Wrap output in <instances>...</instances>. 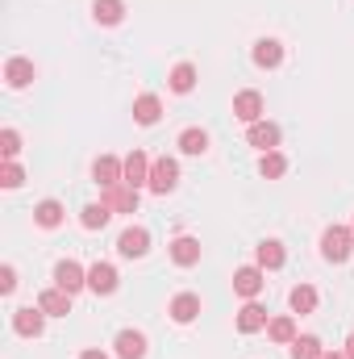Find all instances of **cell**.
Wrapping results in <instances>:
<instances>
[{
	"label": "cell",
	"instance_id": "d4e9b609",
	"mask_svg": "<svg viewBox=\"0 0 354 359\" xmlns=\"http://www.w3.org/2000/svg\"><path fill=\"white\" fill-rule=\"evenodd\" d=\"M288 305H292L296 313H313V309H317V288H313V284H296L292 297H288Z\"/></svg>",
	"mask_w": 354,
	"mask_h": 359
},
{
	"label": "cell",
	"instance_id": "7402d4cb",
	"mask_svg": "<svg viewBox=\"0 0 354 359\" xmlns=\"http://www.w3.org/2000/svg\"><path fill=\"white\" fill-rule=\"evenodd\" d=\"M171 259H176L179 268H196L200 264V243L196 238H176L171 243Z\"/></svg>",
	"mask_w": 354,
	"mask_h": 359
},
{
	"label": "cell",
	"instance_id": "1f68e13d",
	"mask_svg": "<svg viewBox=\"0 0 354 359\" xmlns=\"http://www.w3.org/2000/svg\"><path fill=\"white\" fill-rule=\"evenodd\" d=\"M0 184H4V188H21V184H25V172H21L13 159H4V168H0Z\"/></svg>",
	"mask_w": 354,
	"mask_h": 359
},
{
	"label": "cell",
	"instance_id": "f1b7e54d",
	"mask_svg": "<svg viewBox=\"0 0 354 359\" xmlns=\"http://www.w3.org/2000/svg\"><path fill=\"white\" fill-rule=\"evenodd\" d=\"M267 334H271V343H288V347H292L296 322H292V318H275V322H267Z\"/></svg>",
	"mask_w": 354,
	"mask_h": 359
},
{
	"label": "cell",
	"instance_id": "7a4b0ae2",
	"mask_svg": "<svg viewBox=\"0 0 354 359\" xmlns=\"http://www.w3.org/2000/svg\"><path fill=\"white\" fill-rule=\"evenodd\" d=\"M176 184H179V163H176V159H167V155H163V159H155V163H150V184H146L150 192L167 196Z\"/></svg>",
	"mask_w": 354,
	"mask_h": 359
},
{
	"label": "cell",
	"instance_id": "ffe728a7",
	"mask_svg": "<svg viewBox=\"0 0 354 359\" xmlns=\"http://www.w3.org/2000/svg\"><path fill=\"white\" fill-rule=\"evenodd\" d=\"M255 259H259V268H263V271H275V268H283V259H288V251H283V243H275V238H267V243H259V251H255Z\"/></svg>",
	"mask_w": 354,
	"mask_h": 359
},
{
	"label": "cell",
	"instance_id": "6da1fadb",
	"mask_svg": "<svg viewBox=\"0 0 354 359\" xmlns=\"http://www.w3.org/2000/svg\"><path fill=\"white\" fill-rule=\"evenodd\" d=\"M354 251V230L346 226H330L325 234H321V255L330 259V264H346Z\"/></svg>",
	"mask_w": 354,
	"mask_h": 359
},
{
	"label": "cell",
	"instance_id": "e575fe53",
	"mask_svg": "<svg viewBox=\"0 0 354 359\" xmlns=\"http://www.w3.org/2000/svg\"><path fill=\"white\" fill-rule=\"evenodd\" d=\"M321 359H346V351H325Z\"/></svg>",
	"mask_w": 354,
	"mask_h": 359
},
{
	"label": "cell",
	"instance_id": "9a60e30c",
	"mask_svg": "<svg viewBox=\"0 0 354 359\" xmlns=\"http://www.w3.org/2000/svg\"><path fill=\"white\" fill-rule=\"evenodd\" d=\"M125 184H129V188H142V184H150V159H146L142 151L125 155Z\"/></svg>",
	"mask_w": 354,
	"mask_h": 359
},
{
	"label": "cell",
	"instance_id": "7c38bea8",
	"mask_svg": "<svg viewBox=\"0 0 354 359\" xmlns=\"http://www.w3.org/2000/svg\"><path fill=\"white\" fill-rule=\"evenodd\" d=\"M159 117H163V100H159L155 92H142V96L134 100V121H138V126H155Z\"/></svg>",
	"mask_w": 354,
	"mask_h": 359
},
{
	"label": "cell",
	"instance_id": "5bb4252c",
	"mask_svg": "<svg viewBox=\"0 0 354 359\" xmlns=\"http://www.w3.org/2000/svg\"><path fill=\"white\" fill-rule=\"evenodd\" d=\"M113 347H117V359H146V334H138V330H121Z\"/></svg>",
	"mask_w": 354,
	"mask_h": 359
},
{
	"label": "cell",
	"instance_id": "d590c367",
	"mask_svg": "<svg viewBox=\"0 0 354 359\" xmlns=\"http://www.w3.org/2000/svg\"><path fill=\"white\" fill-rule=\"evenodd\" d=\"M346 359H354V334L346 339Z\"/></svg>",
	"mask_w": 354,
	"mask_h": 359
},
{
	"label": "cell",
	"instance_id": "83f0119b",
	"mask_svg": "<svg viewBox=\"0 0 354 359\" xmlns=\"http://www.w3.org/2000/svg\"><path fill=\"white\" fill-rule=\"evenodd\" d=\"M179 151L183 155H204L208 151V134L204 130H183L179 134Z\"/></svg>",
	"mask_w": 354,
	"mask_h": 359
},
{
	"label": "cell",
	"instance_id": "5b68a950",
	"mask_svg": "<svg viewBox=\"0 0 354 359\" xmlns=\"http://www.w3.org/2000/svg\"><path fill=\"white\" fill-rule=\"evenodd\" d=\"M92 180L100 188H113V184H125V159H113V155H100L92 163Z\"/></svg>",
	"mask_w": 354,
	"mask_h": 359
},
{
	"label": "cell",
	"instance_id": "ac0fdd59",
	"mask_svg": "<svg viewBox=\"0 0 354 359\" xmlns=\"http://www.w3.org/2000/svg\"><path fill=\"white\" fill-rule=\"evenodd\" d=\"M4 80H8V88H29L34 84V63L29 59H8L4 63Z\"/></svg>",
	"mask_w": 354,
	"mask_h": 359
},
{
	"label": "cell",
	"instance_id": "44dd1931",
	"mask_svg": "<svg viewBox=\"0 0 354 359\" xmlns=\"http://www.w3.org/2000/svg\"><path fill=\"white\" fill-rule=\"evenodd\" d=\"M92 17H96L100 25H121L125 0H92Z\"/></svg>",
	"mask_w": 354,
	"mask_h": 359
},
{
	"label": "cell",
	"instance_id": "d6a6232c",
	"mask_svg": "<svg viewBox=\"0 0 354 359\" xmlns=\"http://www.w3.org/2000/svg\"><path fill=\"white\" fill-rule=\"evenodd\" d=\"M13 288H17V271L4 264V268H0V292H13Z\"/></svg>",
	"mask_w": 354,
	"mask_h": 359
},
{
	"label": "cell",
	"instance_id": "3957f363",
	"mask_svg": "<svg viewBox=\"0 0 354 359\" xmlns=\"http://www.w3.org/2000/svg\"><path fill=\"white\" fill-rule=\"evenodd\" d=\"M117 251H121L125 259H142V255L150 251V230H146V226H129V230H121Z\"/></svg>",
	"mask_w": 354,
	"mask_h": 359
},
{
	"label": "cell",
	"instance_id": "8fae6325",
	"mask_svg": "<svg viewBox=\"0 0 354 359\" xmlns=\"http://www.w3.org/2000/svg\"><path fill=\"white\" fill-rule=\"evenodd\" d=\"M246 142H250V147H259V151H275V147H279V126H275V121H255V126H250V130H246Z\"/></svg>",
	"mask_w": 354,
	"mask_h": 359
},
{
	"label": "cell",
	"instance_id": "4316f807",
	"mask_svg": "<svg viewBox=\"0 0 354 359\" xmlns=\"http://www.w3.org/2000/svg\"><path fill=\"white\" fill-rule=\"evenodd\" d=\"M167 84H171V92H192L196 88V67H192V63H176Z\"/></svg>",
	"mask_w": 354,
	"mask_h": 359
},
{
	"label": "cell",
	"instance_id": "30bf717a",
	"mask_svg": "<svg viewBox=\"0 0 354 359\" xmlns=\"http://www.w3.org/2000/svg\"><path fill=\"white\" fill-rule=\"evenodd\" d=\"M88 288L96 292V297L117 292V268H113V264H92L88 268Z\"/></svg>",
	"mask_w": 354,
	"mask_h": 359
},
{
	"label": "cell",
	"instance_id": "f546056e",
	"mask_svg": "<svg viewBox=\"0 0 354 359\" xmlns=\"http://www.w3.org/2000/svg\"><path fill=\"white\" fill-rule=\"evenodd\" d=\"M259 172H263L267 180H279L283 172H288V159H283L279 151H267L263 159H259Z\"/></svg>",
	"mask_w": 354,
	"mask_h": 359
},
{
	"label": "cell",
	"instance_id": "277c9868",
	"mask_svg": "<svg viewBox=\"0 0 354 359\" xmlns=\"http://www.w3.org/2000/svg\"><path fill=\"white\" fill-rule=\"evenodd\" d=\"M55 288H63V292H80V288H88V271L80 268L76 259H63L59 268H55Z\"/></svg>",
	"mask_w": 354,
	"mask_h": 359
},
{
	"label": "cell",
	"instance_id": "4fadbf2b",
	"mask_svg": "<svg viewBox=\"0 0 354 359\" xmlns=\"http://www.w3.org/2000/svg\"><path fill=\"white\" fill-rule=\"evenodd\" d=\"M38 309H46V318H67V313H71V292L46 288V292L38 297Z\"/></svg>",
	"mask_w": 354,
	"mask_h": 359
},
{
	"label": "cell",
	"instance_id": "836d02e7",
	"mask_svg": "<svg viewBox=\"0 0 354 359\" xmlns=\"http://www.w3.org/2000/svg\"><path fill=\"white\" fill-rule=\"evenodd\" d=\"M80 359H108V355H104V351H84Z\"/></svg>",
	"mask_w": 354,
	"mask_h": 359
},
{
	"label": "cell",
	"instance_id": "cb8c5ba5",
	"mask_svg": "<svg viewBox=\"0 0 354 359\" xmlns=\"http://www.w3.org/2000/svg\"><path fill=\"white\" fill-rule=\"evenodd\" d=\"M321 355H325V347H321L317 334H296L292 339V359H321Z\"/></svg>",
	"mask_w": 354,
	"mask_h": 359
},
{
	"label": "cell",
	"instance_id": "e0dca14e",
	"mask_svg": "<svg viewBox=\"0 0 354 359\" xmlns=\"http://www.w3.org/2000/svg\"><path fill=\"white\" fill-rule=\"evenodd\" d=\"M263 326H267V309L259 301H246V305L238 309V330H242V334H255V330H263Z\"/></svg>",
	"mask_w": 354,
	"mask_h": 359
},
{
	"label": "cell",
	"instance_id": "52a82bcc",
	"mask_svg": "<svg viewBox=\"0 0 354 359\" xmlns=\"http://www.w3.org/2000/svg\"><path fill=\"white\" fill-rule=\"evenodd\" d=\"M42 326H46V309H13V330L21 334V339H38L42 334Z\"/></svg>",
	"mask_w": 354,
	"mask_h": 359
},
{
	"label": "cell",
	"instance_id": "8992f818",
	"mask_svg": "<svg viewBox=\"0 0 354 359\" xmlns=\"http://www.w3.org/2000/svg\"><path fill=\"white\" fill-rule=\"evenodd\" d=\"M113 213H138V188H129V184H113V188H104V196H100Z\"/></svg>",
	"mask_w": 354,
	"mask_h": 359
},
{
	"label": "cell",
	"instance_id": "d6986e66",
	"mask_svg": "<svg viewBox=\"0 0 354 359\" xmlns=\"http://www.w3.org/2000/svg\"><path fill=\"white\" fill-rule=\"evenodd\" d=\"M255 63L267 67V72L279 67V63H283V42H275V38H259V42H255Z\"/></svg>",
	"mask_w": 354,
	"mask_h": 359
},
{
	"label": "cell",
	"instance_id": "2e32d148",
	"mask_svg": "<svg viewBox=\"0 0 354 359\" xmlns=\"http://www.w3.org/2000/svg\"><path fill=\"white\" fill-rule=\"evenodd\" d=\"M167 313L176 318L179 326L196 322V313H200V297H196V292H179V297H171V309H167Z\"/></svg>",
	"mask_w": 354,
	"mask_h": 359
},
{
	"label": "cell",
	"instance_id": "603a6c76",
	"mask_svg": "<svg viewBox=\"0 0 354 359\" xmlns=\"http://www.w3.org/2000/svg\"><path fill=\"white\" fill-rule=\"evenodd\" d=\"M63 217H67V213H63V205H59V201H42V205L34 209V222H38L42 230H55V226H63Z\"/></svg>",
	"mask_w": 354,
	"mask_h": 359
},
{
	"label": "cell",
	"instance_id": "484cf974",
	"mask_svg": "<svg viewBox=\"0 0 354 359\" xmlns=\"http://www.w3.org/2000/svg\"><path fill=\"white\" fill-rule=\"evenodd\" d=\"M108 217H113V209L100 201V205H84L80 209V222H84V230H104L108 226Z\"/></svg>",
	"mask_w": 354,
	"mask_h": 359
},
{
	"label": "cell",
	"instance_id": "9c48e42d",
	"mask_svg": "<svg viewBox=\"0 0 354 359\" xmlns=\"http://www.w3.org/2000/svg\"><path fill=\"white\" fill-rule=\"evenodd\" d=\"M263 268H259V264H255V268H238L234 271V292H238V297H246V301H255V297H259V292H263Z\"/></svg>",
	"mask_w": 354,
	"mask_h": 359
},
{
	"label": "cell",
	"instance_id": "8d00e7d4",
	"mask_svg": "<svg viewBox=\"0 0 354 359\" xmlns=\"http://www.w3.org/2000/svg\"><path fill=\"white\" fill-rule=\"evenodd\" d=\"M351 230H354V226H351Z\"/></svg>",
	"mask_w": 354,
	"mask_h": 359
},
{
	"label": "cell",
	"instance_id": "4dcf8cb0",
	"mask_svg": "<svg viewBox=\"0 0 354 359\" xmlns=\"http://www.w3.org/2000/svg\"><path fill=\"white\" fill-rule=\"evenodd\" d=\"M17 151H21V134L17 130H0V155L4 159H17Z\"/></svg>",
	"mask_w": 354,
	"mask_h": 359
},
{
	"label": "cell",
	"instance_id": "ba28073f",
	"mask_svg": "<svg viewBox=\"0 0 354 359\" xmlns=\"http://www.w3.org/2000/svg\"><path fill=\"white\" fill-rule=\"evenodd\" d=\"M234 117H238V121H246V126L263 121V96H259L255 88L238 92V96H234Z\"/></svg>",
	"mask_w": 354,
	"mask_h": 359
}]
</instances>
